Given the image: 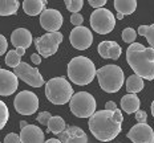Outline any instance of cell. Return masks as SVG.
Masks as SVG:
<instances>
[{
	"mask_svg": "<svg viewBox=\"0 0 154 143\" xmlns=\"http://www.w3.org/2000/svg\"><path fill=\"white\" fill-rule=\"evenodd\" d=\"M105 4H106V0H89V5L97 9L102 8Z\"/></svg>",
	"mask_w": 154,
	"mask_h": 143,
	"instance_id": "e575fe53",
	"label": "cell"
},
{
	"mask_svg": "<svg viewBox=\"0 0 154 143\" xmlns=\"http://www.w3.org/2000/svg\"><path fill=\"white\" fill-rule=\"evenodd\" d=\"M69 43L77 50H85L93 44L92 31L86 27H76L70 31Z\"/></svg>",
	"mask_w": 154,
	"mask_h": 143,
	"instance_id": "8fae6325",
	"label": "cell"
},
{
	"mask_svg": "<svg viewBox=\"0 0 154 143\" xmlns=\"http://www.w3.org/2000/svg\"><path fill=\"white\" fill-rule=\"evenodd\" d=\"M52 118V114L49 111H43V113H38L37 115V122L41 123V125H48L49 119Z\"/></svg>",
	"mask_w": 154,
	"mask_h": 143,
	"instance_id": "f546056e",
	"label": "cell"
},
{
	"mask_svg": "<svg viewBox=\"0 0 154 143\" xmlns=\"http://www.w3.org/2000/svg\"><path fill=\"white\" fill-rule=\"evenodd\" d=\"M70 23L75 27H81L82 23H84V17H82L81 13H73L70 16Z\"/></svg>",
	"mask_w": 154,
	"mask_h": 143,
	"instance_id": "4dcf8cb0",
	"label": "cell"
},
{
	"mask_svg": "<svg viewBox=\"0 0 154 143\" xmlns=\"http://www.w3.org/2000/svg\"><path fill=\"white\" fill-rule=\"evenodd\" d=\"M122 113L120 109L96 111L89 118V130L96 139L101 142H109L121 133L122 129Z\"/></svg>",
	"mask_w": 154,
	"mask_h": 143,
	"instance_id": "6da1fadb",
	"label": "cell"
},
{
	"mask_svg": "<svg viewBox=\"0 0 154 143\" xmlns=\"http://www.w3.org/2000/svg\"><path fill=\"white\" fill-rule=\"evenodd\" d=\"M32 41H33L32 33L28 29H25V28H17L11 34V43L16 49H19V48L28 49L31 46Z\"/></svg>",
	"mask_w": 154,
	"mask_h": 143,
	"instance_id": "e0dca14e",
	"label": "cell"
},
{
	"mask_svg": "<svg viewBox=\"0 0 154 143\" xmlns=\"http://www.w3.org/2000/svg\"><path fill=\"white\" fill-rule=\"evenodd\" d=\"M116 109H117V106H116V103L113 101H109V102H106V105H105V110H116Z\"/></svg>",
	"mask_w": 154,
	"mask_h": 143,
	"instance_id": "8d00e7d4",
	"label": "cell"
},
{
	"mask_svg": "<svg viewBox=\"0 0 154 143\" xmlns=\"http://www.w3.org/2000/svg\"><path fill=\"white\" fill-rule=\"evenodd\" d=\"M91 25L96 33L108 34L116 27V16L106 8L96 9L91 15Z\"/></svg>",
	"mask_w": 154,
	"mask_h": 143,
	"instance_id": "52a82bcc",
	"label": "cell"
},
{
	"mask_svg": "<svg viewBox=\"0 0 154 143\" xmlns=\"http://www.w3.org/2000/svg\"><path fill=\"white\" fill-rule=\"evenodd\" d=\"M19 88V78L14 72L0 69V94L12 95Z\"/></svg>",
	"mask_w": 154,
	"mask_h": 143,
	"instance_id": "5bb4252c",
	"label": "cell"
},
{
	"mask_svg": "<svg viewBox=\"0 0 154 143\" xmlns=\"http://www.w3.org/2000/svg\"><path fill=\"white\" fill-rule=\"evenodd\" d=\"M138 33L141 34V36L146 37L150 48L154 49V24H152V25H140Z\"/></svg>",
	"mask_w": 154,
	"mask_h": 143,
	"instance_id": "484cf974",
	"label": "cell"
},
{
	"mask_svg": "<svg viewBox=\"0 0 154 143\" xmlns=\"http://www.w3.org/2000/svg\"><path fill=\"white\" fill-rule=\"evenodd\" d=\"M97 76V69L94 62L85 56H79L72 58L68 64V77L76 85H88Z\"/></svg>",
	"mask_w": 154,
	"mask_h": 143,
	"instance_id": "3957f363",
	"label": "cell"
},
{
	"mask_svg": "<svg viewBox=\"0 0 154 143\" xmlns=\"http://www.w3.org/2000/svg\"><path fill=\"white\" fill-rule=\"evenodd\" d=\"M69 107L70 113L77 118H91L96 113V100L88 91H79L73 94Z\"/></svg>",
	"mask_w": 154,
	"mask_h": 143,
	"instance_id": "8992f818",
	"label": "cell"
},
{
	"mask_svg": "<svg viewBox=\"0 0 154 143\" xmlns=\"http://www.w3.org/2000/svg\"><path fill=\"white\" fill-rule=\"evenodd\" d=\"M63 15L60 13L57 9H49L47 8L43 13L40 15V24L41 28L45 29L48 33H53V32H59L63 25Z\"/></svg>",
	"mask_w": 154,
	"mask_h": 143,
	"instance_id": "7c38bea8",
	"label": "cell"
},
{
	"mask_svg": "<svg viewBox=\"0 0 154 143\" xmlns=\"http://www.w3.org/2000/svg\"><path fill=\"white\" fill-rule=\"evenodd\" d=\"M45 143H61V142H60V139L52 138V139H48V141H45Z\"/></svg>",
	"mask_w": 154,
	"mask_h": 143,
	"instance_id": "74e56055",
	"label": "cell"
},
{
	"mask_svg": "<svg viewBox=\"0 0 154 143\" xmlns=\"http://www.w3.org/2000/svg\"><path fill=\"white\" fill-rule=\"evenodd\" d=\"M63 41V33L60 32H53V33H45L43 36L35 39V45L41 57L53 56L59 49V45Z\"/></svg>",
	"mask_w": 154,
	"mask_h": 143,
	"instance_id": "ba28073f",
	"label": "cell"
},
{
	"mask_svg": "<svg viewBox=\"0 0 154 143\" xmlns=\"http://www.w3.org/2000/svg\"><path fill=\"white\" fill-rule=\"evenodd\" d=\"M8 49V43H7V39H5L3 34H0V55H4Z\"/></svg>",
	"mask_w": 154,
	"mask_h": 143,
	"instance_id": "836d02e7",
	"label": "cell"
},
{
	"mask_svg": "<svg viewBox=\"0 0 154 143\" xmlns=\"http://www.w3.org/2000/svg\"><path fill=\"white\" fill-rule=\"evenodd\" d=\"M141 101L137 94H126L121 98V109L126 114H133L140 110Z\"/></svg>",
	"mask_w": 154,
	"mask_h": 143,
	"instance_id": "d6986e66",
	"label": "cell"
},
{
	"mask_svg": "<svg viewBox=\"0 0 154 143\" xmlns=\"http://www.w3.org/2000/svg\"><path fill=\"white\" fill-rule=\"evenodd\" d=\"M38 97L33 91L23 90L15 97L14 107L21 115H32L38 109Z\"/></svg>",
	"mask_w": 154,
	"mask_h": 143,
	"instance_id": "9c48e42d",
	"label": "cell"
},
{
	"mask_svg": "<svg viewBox=\"0 0 154 143\" xmlns=\"http://www.w3.org/2000/svg\"><path fill=\"white\" fill-rule=\"evenodd\" d=\"M136 119H137V122L138 123H146V121H147L146 111L145 110H138L136 113Z\"/></svg>",
	"mask_w": 154,
	"mask_h": 143,
	"instance_id": "d6a6232c",
	"label": "cell"
},
{
	"mask_svg": "<svg viewBox=\"0 0 154 143\" xmlns=\"http://www.w3.org/2000/svg\"><path fill=\"white\" fill-rule=\"evenodd\" d=\"M114 7L118 13L124 16L131 15L137 8V1L136 0H114Z\"/></svg>",
	"mask_w": 154,
	"mask_h": 143,
	"instance_id": "44dd1931",
	"label": "cell"
},
{
	"mask_svg": "<svg viewBox=\"0 0 154 143\" xmlns=\"http://www.w3.org/2000/svg\"><path fill=\"white\" fill-rule=\"evenodd\" d=\"M126 135L133 143H154V131L147 123L134 125Z\"/></svg>",
	"mask_w": 154,
	"mask_h": 143,
	"instance_id": "4fadbf2b",
	"label": "cell"
},
{
	"mask_svg": "<svg viewBox=\"0 0 154 143\" xmlns=\"http://www.w3.org/2000/svg\"><path fill=\"white\" fill-rule=\"evenodd\" d=\"M65 5L68 11L73 12V13H79V11L84 5V1L82 0H65Z\"/></svg>",
	"mask_w": 154,
	"mask_h": 143,
	"instance_id": "4316f807",
	"label": "cell"
},
{
	"mask_svg": "<svg viewBox=\"0 0 154 143\" xmlns=\"http://www.w3.org/2000/svg\"><path fill=\"white\" fill-rule=\"evenodd\" d=\"M116 19H118V20H122V19H124V15L117 13V16H116Z\"/></svg>",
	"mask_w": 154,
	"mask_h": 143,
	"instance_id": "ab89813d",
	"label": "cell"
},
{
	"mask_svg": "<svg viewBox=\"0 0 154 143\" xmlns=\"http://www.w3.org/2000/svg\"><path fill=\"white\" fill-rule=\"evenodd\" d=\"M137 37V33L133 28H125L122 31V40L128 44H133Z\"/></svg>",
	"mask_w": 154,
	"mask_h": 143,
	"instance_id": "f1b7e54d",
	"label": "cell"
},
{
	"mask_svg": "<svg viewBox=\"0 0 154 143\" xmlns=\"http://www.w3.org/2000/svg\"><path fill=\"white\" fill-rule=\"evenodd\" d=\"M14 73L17 76L19 79L24 81L25 84H28L32 88H40L45 84L43 76L40 74V72L36 68H32L27 62H21L19 66H16L14 69Z\"/></svg>",
	"mask_w": 154,
	"mask_h": 143,
	"instance_id": "30bf717a",
	"label": "cell"
},
{
	"mask_svg": "<svg viewBox=\"0 0 154 143\" xmlns=\"http://www.w3.org/2000/svg\"><path fill=\"white\" fill-rule=\"evenodd\" d=\"M61 143H88L85 131L77 126H66L61 134H59Z\"/></svg>",
	"mask_w": 154,
	"mask_h": 143,
	"instance_id": "9a60e30c",
	"label": "cell"
},
{
	"mask_svg": "<svg viewBox=\"0 0 154 143\" xmlns=\"http://www.w3.org/2000/svg\"><path fill=\"white\" fill-rule=\"evenodd\" d=\"M4 143H21L20 135H17L16 133H9L4 138Z\"/></svg>",
	"mask_w": 154,
	"mask_h": 143,
	"instance_id": "1f68e13d",
	"label": "cell"
},
{
	"mask_svg": "<svg viewBox=\"0 0 154 143\" xmlns=\"http://www.w3.org/2000/svg\"><path fill=\"white\" fill-rule=\"evenodd\" d=\"M25 53V49H21V48H19V49H12L7 52V56H5L4 61L7 64V66L9 68H16V66H19L21 64V57L24 56Z\"/></svg>",
	"mask_w": 154,
	"mask_h": 143,
	"instance_id": "7402d4cb",
	"label": "cell"
},
{
	"mask_svg": "<svg viewBox=\"0 0 154 143\" xmlns=\"http://www.w3.org/2000/svg\"><path fill=\"white\" fill-rule=\"evenodd\" d=\"M97 79L106 93H117L124 85V70L118 65H105L97 70Z\"/></svg>",
	"mask_w": 154,
	"mask_h": 143,
	"instance_id": "5b68a950",
	"label": "cell"
},
{
	"mask_svg": "<svg viewBox=\"0 0 154 143\" xmlns=\"http://www.w3.org/2000/svg\"><path fill=\"white\" fill-rule=\"evenodd\" d=\"M143 89V78L138 77L137 74H131L126 79V90L129 94H137Z\"/></svg>",
	"mask_w": 154,
	"mask_h": 143,
	"instance_id": "cb8c5ba5",
	"label": "cell"
},
{
	"mask_svg": "<svg viewBox=\"0 0 154 143\" xmlns=\"http://www.w3.org/2000/svg\"><path fill=\"white\" fill-rule=\"evenodd\" d=\"M21 143H45V134L38 126L28 125L20 131Z\"/></svg>",
	"mask_w": 154,
	"mask_h": 143,
	"instance_id": "2e32d148",
	"label": "cell"
},
{
	"mask_svg": "<svg viewBox=\"0 0 154 143\" xmlns=\"http://www.w3.org/2000/svg\"><path fill=\"white\" fill-rule=\"evenodd\" d=\"M45 0H24L23 9L28 16H37L45 11Z\"/></svg>",
	"mask_w": 154,
	"mask_h": 143,
	"instance_id": "ffe728a7",
	"label": "cell"
},
{
	"mask_svg": "<svg viewBox=\"0 0 154 143\" xmlns=\"http://www.w3.org/2000/svg\"><path fill=\"white\" fill-rule=\"evenodd\" d=\"M98 55L102 58H109V60H118L122 53L121 46L118 45L116 41H102L98 44Z\"/></svg>",
	"mask_w": 154,
	"mask_h": 143,
	"instance_id": "ac0fdd59",
	"label": "cell"
},
{
	"mask_svg": "<svg viewBox=\"0 0 154 143\" xmlns=\"http://www.w3.org/2000/svg\"><path fill=\"white\" fill-rule=\"evenodd\" d=\"M73 88L64 77L51 78L45 84V97L53 105H65L73 97Z\"/></svg>",
	"mask_w": 154,
	"mask_h": 143,
	"instance_id": "277c9868",
	"label": "cell"
},
{
	"mask_svg": "<svg viewBox=\"0 0 154 143\" xmlns=\"http://www.w3.org/2000/svg\"><path fill=\"white\" fill-rule=\"evenodd\" d=\"M150 109H152V115L154 117V101L152 102V107H150Z\"/></svg>",
	"mask_w": 154,
	"mask_h": 143,
	"instance_id": "60d3db41",
	"label": "cell"
},
{
	"mask_svg": "<svg viewBox=\"0 0 154 143\" xmlns=\"http://www.w3.org/2000/svg\"><path fill=\"white\" fill-rule=\"evenodd\" d=\"M31 60L33 61V64H36V65H38V64L41 62V57L37 55V53H33V55H31Z\"/></svg>",
	"mask_w": 154,
	"mask_h": 143,
	"instance_id": "d590c367",
	"label": "cell"
},
{
	"mask_svg": "<svg viewBox=\"0 0 154 143\" xmlns=\"http://www.w3.org/2000/svg\"><path fill=\"white\" fill-rule=\"evenodd\" d=\"M20 3L17 0H2L0 1V15L2 16H11L17 12Z\"/></svg>",
	"mask_w": 154,
	"mask_h": 143,
	"instance_id": "d4e9b609",
	"label": "cell"
},
{
	"mask_svg": "<svg viewBox=\"0 0 154 143\" xmlns=\"http://www.w3.org/2000/svg\"><path fill=\"white\" fill-rule=\"evenodd\" d=\"M27 126H28V123L25 122V121H21V122H20V127H21V129H24V127H27Z\"/></svg>",
	"mask_w": 154,
	"mask_h": 143,
	"instance_id": "f35d334b",
	"label": "cell"
},
{
	"mask_svg": "<svg viewBox=\"0 0 154 143\" xmlns=\"http://www.w3.org/2000/svg\"><path fill=\"white\" fill-rule=\"evenodd\" d=\"M126 61L138 77L153 81L154 79V49L145 48L142 44L133 43L126 49Z\"/></svg>",
	"mask_w": 154,
	"mask_h": 143,
	"instance_id": "7a4b0ae2",
	"label": "cell"
},
{
	"mask_svg": "<svg viewBox=\"0 0 154 143\" xmlns=\"http://www.w3.org/2000/svg\"><path fill=\"white\" fill-rule=\"evenodd\" d=\"M9 118V111L5 102H0V127H4Z\"/></svg>",
	"mask_w": 154,
	"mask_h": 143,
	"instance_id": "83f0119b",
	"label": "cell"
},
{
	"mask_svg": "<svg viewBox=\"0 0 154 143\" xmlns=\"http://www.w3.org/2000/svg\"><path fill=\"white\" fill-rule=\"evenodd\" d=\"M47 127H48V129H47L48 133H52V134L59 135V134H61L64 130L66 129V123H65V121H64L61 117L56 115V117H52V118L49 119Z\"/></svg>",
	"mask_w": 154,
	"mask_h": 143,
	"instance_id": "603a6c76",
	"label": "cell"
}]
</instances>
